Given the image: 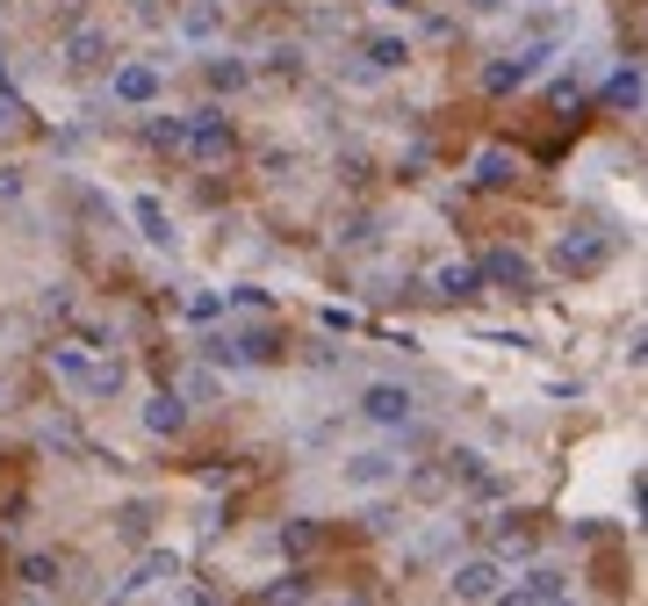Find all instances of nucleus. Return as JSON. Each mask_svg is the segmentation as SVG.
<instances>
[{
	"instance_id": "obj_31",
	"label": "nucleus",
	"mask_w": 648,
	"mask_h": 606,
	"mask_svg": "<svg viewBox=\"0 0 648 606\" xmlns=\"http://www.w3.org/2000/svg\"><path fill=\"white\" fill-rule=\"evenodd\" d=\"M0 203H22V173L15 167H0Z\"/></svg>"
},
{
	"instance_id": "obj_17",
	"label": "nucleus",
	"mask_w": 648,
	"mask_h": 606,
	"mask_svg": "<svg viewBox=\"0 0 648 606\" xmlns=\"http://www.w3.org/2000/svg\"><path fill=\"white\" fill-rule=\"evenodd\" d=\"M15 578H22L30 592H58V585H66V563H58V556H22Z\"/></svg>"
},
{
	"instance_id": "obj_7",
	"label": "nucleus",
	"mask_w": 648,
	"mask_h": 606,
	"mask_svg": "<svg viewBox=\"0 0 648 606\" xmlns=\"http://www.w3.org/2000/svg\"><path fill=\"white\" fill-rule=\"evenodd\" d=\"M547 52H512V58H490L483 66V94H519V87L533 80V66H541Z\"/></svg>"
},
{
	"instance_id": "obj_20",
	"label": "nucleus",
	"mask_w": 648,
	"mask_h": 606,
	"mask_svg": "<svg viewBox=\"0 0 648 606\" xmlns=\"http://www.w3.org/2000/svg\"><path fill=\"white\" fill-rule=\"evenodd\" d=\"M144 138H152L159 152H181V145H188V116H144Z\"/></svg>"
},
{
	"instance_id": "obj_23",
	"label": "nucleus",
	"mask_w": 648,
	"mask_h": 606,
	"mask_svg": "<svg viewBox=\"0 0 648 606\" xmlns=\"http://www.w3.org/2000/svg\"><path fill=\"white\" fill-rule=\"evenodd\" d=\"M51 368H58L66 382H86V368H94V362H86L80 346H51Z\"/></svg>"
},
{
	"instance_id": "obj_28",
	"label": "nucleus",
	"mask_w": 648,
	"mask_h": 606,
	"mask_svg": "<svg viewBox=\"0 0 648 606\" xmlns=\"http://www.w3.org/2000/svg\"><path fill=\"white\" fill-rule=\"evenodd\" d=\"M410 491H418V499H440V491H447V469H418V477H410Z\"/></svg>"
},
{
	"instance_id": "obj_30",
	"label": "nucleus",
	"mask_w": 648,
	"mask_h": 606,
	"mask_svg": "<svg viewBox=\"0 0 648 606\" xmlns=\"http://www.w3.org/2000/svg\"><path fill=\"white\" fill-rule=\"evenodd\" d=\"M303 592H310V585H303V578H274V585H267V592H259V599H303Z\"/></svg>"
},
{
	"instance_id": "obj_10",
	"label": "nucleus",
	"mask_w": 648,
	"mask_h": 606,
	"mask_svg": "<svg viewBox=\"0 0 648 606\" xmlns=\"http://www.w3.org/2000/svg\"><path fill=\"white\" fill-rule=\"evenodd\" d=\"M188 145H195V159H231V123H223L217 108H195L188 116Z\"/></svg>"
},
{
	"instance_id": "obj_1",
	"label": "nucleus",
	"mask_w": 648,
	"mask_h": 606,
	"mask_svg": "<svg viewBox=\"0 0 648 606\" xmlns=\"http://www.w3.org/2000/svg\"><path fill=\"white\" fill-rule=\"evenodd\" d=\"M605 260H613V239H605V231H591V225L555 239V275H569V282L605 275Z\"/></svg>"
},
{
	"instance_id": "obj_2",
	"label": "nucleus",
	"mask_w": 648,
	"mask_h": 606,
	"mask_svg": "<svg viewBox=\"0 0 648 606\" xmlns=\"http://www.w3.org/2000/svg\"><path fill=\"white\" fill-rule=\"evenodd\" d=\"M483 289H505V296H533V260L519 253V245H490V253L476 260Z\"/></svg>"
},
{
	"instance_id": "obj_24",
	"label": "nucleus",
	"mask_w": 648,
	"mask_h": 606,
	"mask_svg": "<svg viewBox=\"0 0 648 606\" xmlns=\"http://www.w3.org/2000/svg\"><path fill=\"white\" fill-rule=\"evenodd\" d=\"M181 30H188L195 44H202V36H217V0H195V8H188V22H181Z\"/></svg>"
},
{
	"instance_id": "obj_18",
	"label": "nucleus",
	"mask_w": 648,
	"mask_h": 606,
	"mask_svg": "<svg viewBox=\"0 0 648 606\" xmlns=\"http://www.w3.org/2000/svg\"><path fill=\"white\" fill-rule=\"evenodd\" d=\"M512 181H519V159L512 152H497V145H490V152H476V188H512Z\"/></svg>"
},
{
	"instance_id": "obj_9",
	"label": "nucleus",
	"mask_w": 648,
	"mask_h": 606,
	"mask_svg": "<svg viewBox=\"0 0 648 606\" xmlns=\"http://www.w3.org/2000/svg\"><path fill=\"white\" fill-rule=\"evenodd\" d=\"M563 592H569V571H563V563H526V578H519V585H505L497 599H563Z\"/></svg>"
},
{
	"instance_id": "obj_21",
	"label": "nucleus",
	"mask_w": 648,
	"mask_h": 606,
	"mask_svg": "<svg viewBox=\"0 0 648 606\" xmlns=\"http://www.w3.org/2000/svg\"><path fill=\"white\" fill-rule=\"evenodd\" d=\"M317 541H324L317 519H289V527H281V556H317Z\"/></svg>"
},
{
	"instance_id": "obj_34",
	"label": "nucleus",
	"mask_w": 648,
	"mask_h": 606,
	"mask_svg": "<svg viewBox=\"0 0 648 606\" xmlns=\"http://www.w3.org/2000/svg\"><path fill=\"white\" fill-rule=\"evenodd\" d=\"M0 398H8V382H0Z\"/></svg>"
},
{
	"instance_id": "obj_26",
	"label": "nucleus",
	"mask_w": 648,
	"mask_h": 606,
	"mask_svg": "<svg viewBox=\"0 0 648 606\" xmlns=\"http://www.w3.org/2000/svg\"><path fill=\"white\" fill-rule=\"evenodd\" d=\"M317 325H324V332H354V325H360V318H354V311H346V304H324V311H317Z\"/></svg>"
},
{
	"instance_id": "obj_4",
	"label": "nucleus",
	"mask_w": 648,
	"mask_h": 606,
	"mask_svg": "<svg viewBox=\"0 0 648 606\" xmlns=\"http://www.w3.org/2000/svg\"><path fill=\"white\" fill-rule=\"evenodd\" d=\"M360 412L375 419V426H410L418 398H410L404 382H368V390H360Z\"/></svg>"
},
{
	"instance_id": "obj_19",
	"label": "nucleus",
	"mask_w": 648,
	"mask_h": 606,
	"mask_svg": "<svg viewBox=\"0 0 648 606\" xmlns=\"http://www.w3.org/2000/svg\"><path fill=\"white\" fill-rule=\"evenodd\" d=\"M404 66H410L404 36H375V44H368V72H404Z\"/></svg>"
},
{
	"instance_id": "obj_27",
	"label": "nucleus",
	"mask_w": 648,
	"mask_h": 606,
	"mask_svg": "<svg viewBox=\"0 0 648 606\" xmlns=\"http://www.w3.org/2000/svg\"><path fill=\"white\" fill-rule=\"evenodd\" d=\"M15 130H22V102L0 87V138H15Z\"/></svg>"
},
{
	"instance_id": "obj_5",
	"label": "nucleus",
	"mask_w": 648,
	"mask_h": 606,
	"mask_svg": "<svg viewBox=\"0 0 648 606\" xmlns=\"http://www.w3.org/2000/svg\"><path fill=\"white\" fill-rule=\"evenodd\" d=\"M447 592H454V599H497V592H505V563H490V556H468V563H454Z\"/></svg>"
},
{
	"instance_id": "obj_11",
	"label": "nucleus",
	"mask_w": 648,
	"mask_h": 606,
	"mask_svg": "<svg viewBox=\"0 0 648 606\" xmlns=\"http://www.w3.org/2000/svg\"><path fill=\"white\" fill-rule=\"evenodd\" d=\"M339 477H346V491H382V484L404 477V462H396V455H354Z\"/></svg>"
},
{
	"instance_id": "obj_32",
	"label": "nucleus",
	"mask_w": 648,
	"mask_h": 606,
	"mask_svg": "<svg viewBox=\"0 0 648 606\" xmlns=\"http://www.w3.org/2000/svg\"><path fill=\"white\" fill-rule=\"evenodd\" d=\"M461 8H476V15H497V8H505V0H461Z\"/></svg>"
},
{
	"instance_id": "obj_13",
	"label": "nucleus",
	"mask_w": 648,
	"mask_h": 606,
	"mask_svg": "<svg viewBox=\"0 0 648 606\" xmlns=\"http://www.w3.org/2000/svg\"><path fill=\"white\" fill-rule=\"evenodd\" d=\"M605 108H620V116H641V58H627V66L605 80Z\"/></svg>"
},
{
	"instance_id": "obj_16",
	"label": "nucleus",
	"mask_w": 648,
	"mask_h": 606,
	"mask_svg": "<svg viewBox=\"0 0 648 606\" xmlns=\"http://www.w3.org/2000/svg\"><path fill=\"white\" fill-rule=\"evenodd\" d=\"M130 217H137V231H144L152 245H173V217H166V203H159V195H137Z\"/></svg>"
},
{
	"instance_id": "obj_6",
	"label": "nucleus",
	"mask_w": 648,
	"mask_h": 606,
	"mask_svg": "<svg viewBox=\"0 0 648 606\" xmlns=\"http://www.w3.org/2000/svg\"><path fill=\"white\" fill-rule=\"evenodd\" d=\"M173 578H181V556H173V549H152L130 578H123V599H137V592H173Z\"/></svg>"
},
{
	"instance_id": "obj_29",
	"label": "nucleus",
	"mask_w": 648,
	"mask_h": 606,
	"mask_svg": "<svg viewBox=\"0 0 648 606\" xmlns=\"http://www.w3.org/2000/svg\"><path fill=\"white\" fill-rule=\"evenodd\" d=\"M188 318H195V325H209V318H223V296H195V304H188Z\"/></svg>"
},
{
	"instance_id": "obj_33",
	"label": "nucleus",
	"mask_w": 648,
	"mask_h": 606,
	"mask_svg": "<svg viewBox=\"0 0 648 606\" xmlns=\"http://www.w3.org/2000/svg\"><path fill=\"white\" fill-rule=\"evenodd\" d=\"M0 87H8V66H0Z\"/></svg>"
},
{
	"instance_id": "obj_8",
	"label": "nucleus",
	"mask_w": 648,
	"mask_h": 606,
	"mask_svg": "<svg viewBox=\"0 0 648 606\" xmlns=\"http://www.w3.org/2000/svg\"><path fill=\"white\" fill-rule=\"evenodd\" d=\"M432 296H440V304H476L483 296L476 260H447V267H432Z\"/></svg>"
},
{
	"instance_id": "obj_22",
	"label": "nucleus",
	"mask_w": 648,
	"mask_h": 606,
	"mask_svg": "<svg viewBox=\"0 0 648 606\" xmlns=\"http://www.w3.org/2000/svg\"><path fill=\"white\" fill-rule=\"evenodd\" d=\"M80 390H86V398H116V390H123V362H94Z\"/></svg>"
},
{
	"instance_id": "obj_14",
	"label": "nucleus",
	"mask_w": 648,
	"mask_h": 606,
	"mask_svg": "<svg viewBox=\"0 0 648 606\" xmlns=\"http://www.w3.org/2000/svg\"><path fill=\"white\" fill-rule=\"evenodd\" d=\"M202 80L217 87V94H239V87H253V66L231 58V52H217V58H202Z\"/></svg>"
},
{
	"instance_id": "obj_25",
	"label": "nucleus",
	"mask_w": 648,
	"mask_h": 606,
	"mask_svg": "<svg viewBox=\"0 0 648 606\" xmlns=\"http://www.w3.org/2000/svg\"><path fill=\"white\" fill-rule=\"evenodd\" d=\"M116 527H123V541H144V535H152V513H144V505H123Z\"/></svg>"
},
{
	"instance_id": "obj_12",
	"label": "nucleus",
	"mask_w": 648,
	"mask_h": 606,
	"mask_svg": "<svg viewBox=\"0 0 648 606\" xmlns=\"http://www.w3.org/2000/svg\"><path fill=\"white\" fill-rule=\"evenodd\" d=\"M181 426H188V398H181V390H152V398H144V433L173 441Z\"/></svg>"
},
{
	"instance_id": "obj_3",
	"label": "nucleus",
	"mask_w": 648,
	"mask_h": 606,
	"mask_svg": "<svg viewBox=\"0 0 648 606\" xmlns=\"http://www.w3.org/2000/svg\"><path fill=\"white\" fill-rule=\"evenodd\" d=\"M108 94H116L123 108H152V102H159V66H152V58L116 66V72H108Z\"/></svg>"
},
{
	"instance_id": "obj_15",
	"label": "nucleus",
	"mask_w": 648,
	"mask_h": 606,
	"mask_svg": "<svg viewBox=\"0 0 648 606\" xmlns=\"http://www.w3.org/2000/svg\"><path fill=\"white\" fill-rule=\"evenodd\" d=\"M102 58H108V30L80 22V30L66 36V66H102Z\"/></svg>"
}]
</instances>
